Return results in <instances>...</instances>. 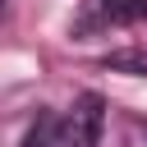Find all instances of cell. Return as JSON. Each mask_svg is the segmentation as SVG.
<instances>
[{"label": "cell", "instance_id": "6da1fadb", "mask_svg": "<svg viewBox=\"0 0 147 147\" xmlns=\"http://www.w3.org/2000/svg\"><path fill=\"white\" fill-rule=\"evenodd\" d=\"M106 124V101L101 92H83L55 124V147H96Z\"/></svg>", "mask_w": 147, "mask_h": 147}, {"label": "cell", "instance_id": "7a4b0ae2", "mask_svg": "<svg viewBox=\"0 0 147 147\" xmlns=\"http://www.w3.org/2000/svg\"><path fill=\"white\" fill-rule=\"evenodd\" d=\"M101 9L110 23H138L147 14V0H101Z\"/></svg>", "mask_w": 147, "mask_h": 147}, {"label": "cell", "instance_id": "3957f363", "mask_svg": "<svg viewBox=\"0 0 147 147\" xmlns=\"http://www.w3.org/2000/svg\"><path fill=\"white\" fill-rule=\"evenodd\" d=\"M18 147H55V124L37 115V124L23 133V142H18Z\"/></svg>", "mask_w": 147, "mask_h": 147}, {"label": "cell", "instance_id": "277c9868", "mask_svg": "<svg viewBox=\"0 0 147 147\" xmlns=\"http://www.w3.org/2000/svg\"><path fill=\"white\" fill-rule=\"evenodd\" d=\"M106 64H110V69H133V74H147V55H142V51H119V55H110Z\"/></svg>", "mask_w": 147, "mask_h": 147}, {"label": "cell", "instance_id": "5b68a950", "mask_svg": "<svg viewBox=\"0 0 147 147\" xmlns=\"http://www.w3.org/2000/svg\"><path fill=\"white\" fill-rule=\"evenodd\" d=\"M0 5H5V0H0Z\"/></svg>", "mask_w": 147, "mask_h": 147}]
</instances>
